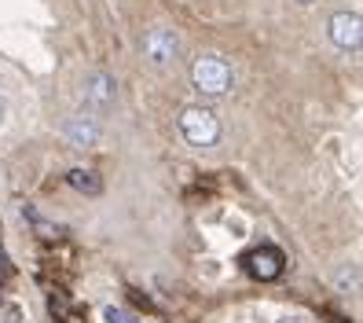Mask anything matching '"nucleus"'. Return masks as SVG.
Segmentation results:
<instances>
[{
	"instance_id": "nucleus-5",
	"label": "nucleus",
	"mask_w": 363,
	"mask_h": 323,
	"mask_svg": "<svg viewBox=\"0 0 363 323\" xmlns=\"http://www.w3.org/2000/svg\"><path fill=\"white\" fill-rule=\"evenodd\" d=\"M327 33L334 40V48H341V52H359V45H363V23L356 11H337L330 18Z\"/></svg>"
},
{
	"instance_id": "nucleus-8",
	"label": "nucleus",
	"mask_w": 363,
	"mask_h": 323,
	"mask_svg": "<svg viewBox=\"0 0 363 323\" xmlns=\"http://www.w3.org/2000/svg\"><path fill=\"white\" fill-rule=\"evenodd\" d=\"M67 184L74 191H81V195H99L103 191V180H99V173H92V169H70Z\"/></svg>"
},
{
	"instance_id": "nucleus-7",
	"label": "nucleus",
	"mask_w": 363,
	"mask_h": 323,
	"mask_svg": "<svg viewBox=\"0 0 363 323\" xmlns=\"http://www.w3.org/2000/svg\"><path fill=\"white\" fill-rule=\"evenodd\" d=\"M99 136H103V128H99L96 114H89V111H77L67 121V140L74 147H92V143H99Z\"/></svg>"
},
{
	"instance_id": "nucleus-12",
	"label": "nucleus",
	"mask_w": 363,
	"mask_h": 323,
	"mask_svg": "<svg viewBox=\"0 0 363 323\" xmlns=\"http://www.w3.org/2000/svg\"><path fill=\"white\" fill-rule=\"evenodd\" d=\"M279 323H308V319H301V316H286V319H279Z\"/></svg>"
},
{
	"instance_id": "nucleus-4",
	"label": "nucleus",
	"mask_w": 363,
	"mask_h": 323,
	"mask_svg": "<svg viewBox=\"0 0 363 323\" xmlns=\"http://www.w3.org/2000/svg\"><path fill=\"white\" fill-rule=\"evenodd\" d=\"M143 55L155 62V67H173L180 55V37L169 26H151L143 33Z\"/></svg>"
},
{
	"instance_id": "nucleus-6",
	"label": "nucleus",
	"mask_w": 363,
	"mask_h": 323,
	"mask_svg": "<svg viewBox=\"0 0 363 323\" xmlns=\"http://www.w3.org/2000/svg\"><path fill=\"white\" fill-rule=\"evenodd\" d=\"M114 96H118V81L111 74H103V70L89 74V81H84V103H89L92 111H106V106L114 103Z\"/></svg>"
},
{
	"instance_id": "nucleus-9",
	"label": "nucleus",
	"mask_w": 363,
	"mask_h": 323,
	"mask_svg": "<svg viewBox=\"0 0 363 323\" xmlns=\"http://www.w3.org/2000/svg\"><path fill=\"white\" fill-rule=\"evenodd\" d=\"M103 319H106V323H143V319H136L129 309H114V305L103 309Z\"/></svg>"
},
{
	"instance_id": "nucleus-3",
	"label": "nucleus",
	"mask_w": 363,
	"mask_h": 323,
	"mask_svg": "<svg viewBox=\"0 0 363 323\" xmlns=\"http://www.w3.org/2000/svg\"><path fill=\"white\" fill-rule=\"evenodd\" d=\"M242 268L253 279H261V283H272V279H279L286 272V253L279 246H253L242 257Z\"/></svg>"
},
{
	"instance_id": "nucleus-10",
	"label": "nucleus",
	"mask_w": 363,
	"mask_h": 323,
	"mask_svg": "<svg viewBox=\"0 0 363 323\" xmlns=\"http://www.w3.org/2000/svg\"><path fill=\"white\" fill-rule=\"evenodd\" d=\"M0 323H23V309L8 301V305H0Z\"/></svg>"
},
{
	"instance_id": "nucleus-2",
	"label": "nucleus",
	"mask_w": 363,
	"mask_h": 323,
	"mask_svg": "<svg viewBox=\"0 0 363 323\" xmlns=\"http://www.w3.org/2000/svg\"><path fill=\"white\" fill-rule=\"evenodd\" d=\"M191 84H195L202 96L217 99V96H228L231 92L235 70H231V62L220 59V55H199L195 62H191Z\"/></svg>"
},
{
	"instance_id": "nucleus-1",
	"label": "nucleus",
	"mask_w": 363,
	"mask_h": 323,
	"mask_svg": "<svg viewBox=\"0 0 363 323\" xmlns=\"http://www.w3.org/2000/svg\"><path fill=\"white\" fill-rule=\"evenodd\" d=\"M177 128H180V136H184V143H191V147H217L220 143V136H224V125H220V118H217V111H209V106H184L180 111V118H177Z\"/></svg>"
},
{
	"instance_id": "nucleus-11",
	"label": "nucleus",
	"mask_w": 363,
	"mask_h": 323,
	"mask_svg": "<svg viewBox=\"0 0 363 323\" xmlns=\"http://www.w3.org/2000/svg\"><path fill=\"white\" fill-rule=\"evenodd\" d=\"M4 118H8V103H4V96H0V125H4Z\"/></svg>"
},
{
	"instance_id": "nucleus-13",
	"label": "nucleus",
	"mask_w": 363,
	"mask_h": 323,
	"mask_svg": "<svg viewBox=\"0 0 363 323\" xmlns=\"http://www.w3.org/2000/svg\"><path fill=\"white\" fill-rule=\"evenodd\" d=\"M301 4H308V0H301Z\"/></svg>"
}]
</instances>
